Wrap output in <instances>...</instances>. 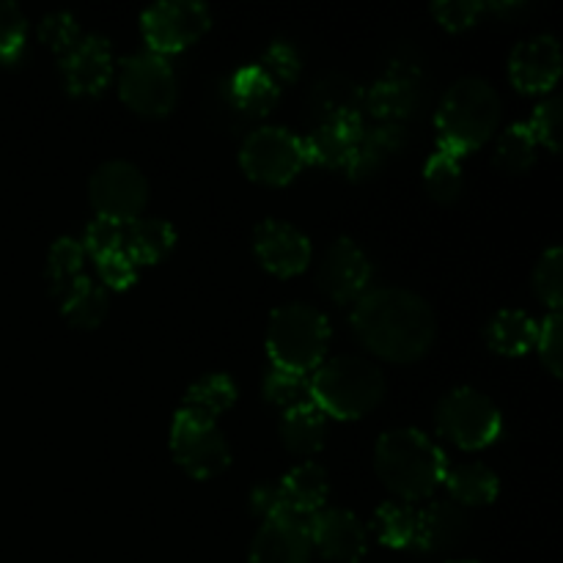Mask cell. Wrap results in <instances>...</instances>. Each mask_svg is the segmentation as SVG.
I'll return each mask as SVG.
<instances>
[{
  "label": "cell",
  "instance_id": "ba28073f",
  "mask_svg": "<svg viewBox=\"0 0 563 563\" xmlns=\"http://www.w3.org/2000/svg\"><path fill=\"white\" fill-rule=\"evenodd\" d=\"M240 165L258 185H289L306 168V148L289 126L267 124L253 130L240 146Z\"/></svg>",
  "mask_w": 563,
  "mask_h": 563
},
{
  "label": "cell",
  "instance_id": "7a4b0ae2",
  "mask_svg": "<svg viewBox=\"0 0 563 563\" xmlns=\"http://www.w3.org/2000/svg\"><path fill=\"white\" fill-rule=\"evenodd\" d=\"M374 471L396 500L412 506L432 498L434 489L443 484L449 460L421 429L401 427L379 434L374 445Z\"/></svg>",
  "mask_w": 563,
  "mask_h": 563
},
{
  "label": "cell",
  "instance_id": "7bdbcfd3",
  "mask_svg": "<svg viewBox=\"0 0 563 563\" xmlns=\"http://www.w3.org/2000/svg\"><path fill=\"white\" fill-rule=\"evenodd\" d=\"M80 245H82V253L91 258L104 256V253L121 251V247H124V225L113 223V220H104V218L91 220L86 229V234H82Z\"/></svg>",
  "mask_w": 563,
  "mask_h": 563
},
{
  "label": "cell",
  "instance_id": "d590c367",
  "mask_svg": "<svg viewBox=\"0 0 563 563\" xmlns=\"http://www.w3.org/2000/svg\"><path fill=\"white\" fill-rule=\"evenodd\" d=\"M533 295L550 308V311H561L563 306V251L561 245H550L548 251L539 256L537 267H533Z\"/></svg>",
  "mask_w": 563,
  "mask_h": 563
},
{
  "label": "cell",
  "instance_id": "2e32d148",
  "mask_svg": "<svg viewBox=\"0 0 563 563\" xmlns=\"http://www.w3.org/2000/svg\"><path fill=\"white\" fill-rule=\"evenodd\" d=\"M113 47L104 36L82 33L80 42L60 58L66 91L71 97H97L113 80Z\"/></svg>",
  "mask_w": 563,
  "mask_h": 563
},
{
  "label": "cell",
  "instance_id": "83f0119b",
  "mask_svg": "<svg viewBox=\"0 0 563 563\" xmlns=\"http://www.w3.org/2000/svg\"><path fill=\"white\" fill-rule=\"evenodd\" d=\"M236 401V383L223 372L203 374L198 377L190 388L185 390V399H181L179 410L192 412V416H201L214 421L218 416H223L231 405Z\"/></svg>",
  "mask_w": 563,
  "mask_h": 563
},
{
  "label": "cell",
  "instance_id": "7402d4cb",
  "mask_svg": "<svg viewBox=\"0 0 563 563\" xmlns=\"http://www.w3.org/2000/svg\"><path fill=\"white\" fill-rule=\"evenodd\" d=\"M405 143L407 135L401 124L363 126V135L357 141L355 154H352V163L346 165V174H350L352 181L372 179L405 148Z\"/></svg>",
  "mask_w": 563,
  "mask_h": 563
},
{
  "label": "cell",
  "instance_id": "bcb514c9",
  "mask_svg": "<svg viewBox=\"0 0 563 563\" xmlns=\"http://www.w3.org/2000/svg\"><path fill=\"white\" fill-rule=\"evenodd\" d=\"M449 563H478V561H467V559H462V561H449Z\"/></svg>",
  "mask_w": 563,
  "mask_h": 563
},
{
  "label": "cell",
  "instance_id": "9c48e42d",
  "mask_svg": "<svg viewBox=\"0 0 563 563\" xmlns=\"http://www.w3.org/2000/svg\"><path fill=\"white\" fill-rule=\"evenodd\" d=\"M170 454L174 462L192 478H214L229 471L231 449L218 421L176 410L170 421Z\"/></svg>",
  "mask_w": 563,
  "mask_h": 563
},
{
  "label": "cell",
  "instance_id": "ffe728a7",
  "mask_svg": "<svg viewBox=\"0 0 563 563\" xmlns=\"http://www.w3.org/2000/svg\"><path fill=\"white\" fill-rule=\"evenodd\" d=\"M278 493L280 504H284V515L308 522V517H313L317 511H322L328 506V471L322 465H317V462H300V465L291 467L280 478Z\"/></svg>",
  "mask_w": 563,
  "mask_h": 563
},
{
  "label": "cell",
  "instance_id": "e575fe53",
  "mask_svg": "<svg viewBox=\"0 0 563 563\" xmlns=\"http://www.w3.org/2000/svg\"><path fill=\"white\" fill-rule=\"evenodd\" d=\"M363 99H366V91L350 77L341 75L324 77L313 93V102L319 104L324 119H330V115H361Z\"/></svg>",
  "mask_w": 563,
  "mask_h": 563
},
{
  "label": "cell",
  "instance_id": "ee69618b",
  "mask_svg": "<svg viewBox=\"0 0 563 563\" xmlns=\"http://www.w3.org/2000/svg\"><path fill=\"white\" fill-rule=\"evenodd\" d=\"M93 262H97V273L99 278H102L104 289H113V291L130 289V286L137 280V267L130 262L124 247L113 253H104V256L93 258Z\"/></svg>",
  "mask_w": 563,
  "mask_h": 563
},
{
  "label": "cell",
  "instance_id": "4dcf8cb0",
  "mask_svg": "<svg viewBox=\"0 0 563 563\" xmlns=\"http://www.w3.org/2000/svg\"><path fill=\"white\" fill-rule=\"evenodd\" d=\"M108 302L110 295L102 284L86 278L77 289H71L64 300L58 302L60 313L69 324L80 330H93L104 322L108 317Z\"/></svg>",
  "mask_w": 563,
  "mask_h": 563
},
{
  "label": "cell",
  "instance_id": "6da1fadb",
  "mask_svg": "<svg viewBox=\"0 0 563 563\" xmlns=\"http://www.w3.org/2000/svg\"><path fill=\"white\" fill-rule=\"evenodd\" d=\"M357 341L390 363H416L432 350L438 319L421 295L399 286L368 289L352 308Z\"/></svg>",
  "mask_w": 563,
  "mask_h": 563
},
{
  "label": "cell",
  "instance_id": "f6af8a7d",
  "mask_svg": "<svg viewBox=\"0 0 563 563\" xmlns=\"http://www.w3.org/2000/svg\"><path fill=\"white\" fill-rule=\"evenodd\" d=\"M251 511L264 520H273V517L284 515V504H280L278 484L262 482L251 489Z\"/></svg>",
  "mask_w": 563,
  "mask_h": 563
},
{
  "label": "cell",
  "instance_id": "5b68a950",
  "mask_svg": "<svg viewBox=\"0 0 563 563\" xmlns=\"http://www.w3.org/2000/svg\"><path fill=\"white\" fill-rule=\"evenodd\" d=\"M330 346V319L311 302H286L269 313L267 352L273 366L308 374L324 361Z\"/></svg>",
  "mask_w": 563,
  "mask_h": 563
},
{
  "label": "cell",
  "instance_id": "d6986e66",
  "mask_svg": "<svg viewBox=\"0 0 563 563\" xmlns=\"http://www.w3.org/2000/svg\"><path fill=\"white\" fill-rule=\"evenodd\" d=\"M363 135L361 115H330L322 119L308 137H302L306 163L322 168H346Z\"/></svg>",
  "mask_w": 563,
  "mask_h": 563
},
{
  "label": "cell",
  "instance_id": "4316f807",
  "mask_svg": "<svg viewBox=\"0 0 563 563\" xmlns=\"http://www.w3.org/2000/svg\"><path fill=\"white\" fill-rule=\"evenodd\" d=\"M86 253L75 236H58L47 253V284L55 300H64L71 289L86 280Z\"/></svg>",
  "mask_w": 563,
  "mask_h": 563
},
{
  "label": "cell",
  "instance_id": "74e56055",
  "mask_svg": "<svg viewBox=\"0 0 563 563\" xmlns=\"http://www.w3.org/2000/svg\"><path fill=\"white\" fill-rule=\"evenodd\" d=\"M27 20L22 9L11 0H0V60L14 64L25 49Z\"/></svg>",
  "mask_w": 563,
  "mask_h": 563
},
{
  "label": "cell",
  "instance_id": "ac0fdd59",
  "mask_svg": "<svg viewBox=\"0 0 563 563\" xmlns=\"http://www.w3.org/2000/svg\"><path fill=\"white\" fill-rule=\"evenodd\" d=\"M313 548L308 528L295 517H273L264 520L256 537L251 539L247 563H311Z\"/></svg>",
  "mask_w": 563,
  "mask_h": 563
},
{
  "label": "cell",
  "instance_id": "8fae6325",
  "mask_svg": "<svg viewBox=\"0 0 563 563\" xmlns=\"http://www.w3.org/2000/svg\"><path fill=\"white\" fill-rule=\"evenodd\" d=\"M212 25V14L198 0H159L141 14L148 49L163 58L196 44Z\"/></svg>",
  "mask_w": 563,
  "mask_h": 563
},
{
  "label": "cell",
  "instance_id": "5bb4252c",
  "mask_svg": "<svg viewBox=\"0 0 563 563\" xmlns=\"http://www.w3.org/2000/svg\"><path fill=\"white\" fill-rule=\"evenodd\" d=\"M253 253L267 273L278 275V278H291L311 264L313 247L306 231L286 220L267 218L253 231Z\"/></svg>",
  "mask_w": 563,
  "mask_h": 563
},
{
  "label": "cell",
  "instance_id": "f1b7e54d",
  "mask_svg": "<svg viewBox=\"0 0 563 563\" xmlns=\"http://www.w3.org/2000/svg\"><path fill=\"white\" fill-rule=\"evenodd\" d=\"M280 97V86L258 64H247L231 77V99L247 113H267Z\"/></svg>",
  "mask_w": 563,
  "mask_h": 563
},
{
  "label": "cell",
  "instance_id": "4fadbf2b",
  "mask_svg": "<svg viewBox=\"0 0 563 563\" xmlns=\"http://www.w3.org/2000/svg\"><path fill=\"white\" fill-rule=\"evenodd\" d=\"M311 548L333 563H357L368 553L366 526L341 506H324L306 522Z\"/></svg>",
  "mask_w": 563,
  "mask_h": 563
},
{
  "label": "cell",
  "instance_id": "e0dca14e",
  "mask_svg": "<svg viewBox=\"0 0 563 563\" xmlns=\"http://www.w3.org/2000/svg\"><path fill=\"white\" fill-rule=\"evenodd\" d=\"M418 102H421V69L412 64H390L363 99L377 124H399L410 119Z\"/></svg>",
  "mask_w": 563,
  "mask_h": 563
},
{
  "label": "cell",
  "instance_id": "cb8c5ba5",
  "mask_svg": "<svg viewBox=\"0 0 563 563\" xmlns=\"http://www.w3.org/2000/svg\"><path fill=\"white\" fill-rule=\"evenodd\" d=\"M539 322L517 308H504L484 328V341L504 357H522L537 346Z\"/></svg>",
  "mask_w": 563,
  "mask_h": 563
},
{
  "label": "cell",
  "instance_id": "7c38bea8",
  "mask_svg": "<svg viewBox=\"0 0 563 563\" xmlns=\"http://www.w3.org/2000/svg\"><path fill=\"white\" fill-rule=\"evenodd\" d=\"M372 262L352 236L330 242L317 269L319 289L339 306H355L372 286Z\"/></svg>",
  "mask_w": 563,
  "mask_h": 563
},
{
  "label": "cell",
  "instance_id": "ab89813d",
  "mask_svg": "<svg viewBox=\"0 0 563 563\" xmlns=\"http://www.w3.org/2000/svg\"><path fill=\"white\" fill-rule=\"evenodd\" d=\"M533 350L542 357V366L553 374L555 379L563 372V317L561 311H550L539 324L537 346Z\"/></svg>",
  "mask_w": 563,
  "mask_h": 563
},
{
  "label": "cell",
  "instance_id": "d4e9b609",
  "mask_svg": "<svg viewBox=\"0 0 563 563\" xmlns=\"http://www.w3.org/2000/svg\"><path fill=\"white\" fill-rule=\"evenodd\" d=\"M443 487L456 506H489L498 498L500 478L484 462H460L445 471Z\"/></svg>",
  "mask_w": 563,
  "mask_h": 563
},
{
  "label": "cell",
  "instance_id": "8d00e7d4",
  "mask_svg": "<svg viewBox=\"0 0 563 563\" xmlns=\"http://www.w3.org/2000/svg\"><path fill=\"white\" fill-rule=\"evenodd\" d=\"M80 22H77L75 14H69V11H49V14L42 16V22H38V38H42V44H47L58 58H64V55L80 42Z\"/></svg>",
  "mask_w": 563,
  "mask_h": 563
},
{
  "label": "cell",
  "instance_id": "484cf974",
  "mask_svg": "<svg viewBox=\"0 0 563 563\" xmlns=\"http://www.w3.org/2000/svg\"><path fill=\"white\" fill-rule=\"evenodd\" d=\"M328 438V416L313 401L297 405L280 418V440L295 456H313Z\"/></svg>",
  "mask_w": 563,
  "mask_h": 563
},
{
  "label": "cell",
  "instance_id": "b9f144b4",
  "mask_svg": "<svg viewBox=\"0 0 563 563\" xmlns=\"http://www.w3.org/2000/svg\"><path fill=\"white\" fill-rule=\"evenodd\" d=\"M528 126H531L533 137H537V143H542V146H548L550 152H559L561 148V97L559 93H548V97L542 99V102L533 108V115L531 121H528Z\"/></svg>",
  "mask_w": 563,
  "mask_h": 563
},
{
  "label": "cell",
  "instance_id": "1f68e13d",
  "mask_svg": "<svg viewBox=\"0 0 563 563\" xmlns=\"http://www.w3.org/2000/svg\"><path fill=\"white\" fill-rule=\"evenodd\" d=\"M416 517L418 511L405 500L379 504L372 520L379 544L390 550H412V544H416Z\"/></svg>",
  "mask_w": 563,
  "mask_h": 563
},
{
  "label": "cell",
  "instance_id": "836d02e7",
  "mask_svg": "<svg viewBox=\"0 0 563 563\" xmlns=\"http://www.w3.org/2000/svg\"><path fill=\"white\" fill-rule=\"evenodd\" d=\"M262 394L269 405L280 407V410L286 412L291 410V407L311 401V379H308V374H297L280 366H269L267 374H264Z\"/></svg>",
  "mask_w": 563,
  "mask_h": 563
},
{
  "label": "cell",
  "instance_id": "52a82bcc",
  "mask_svg": "<svg viewBox=\"0 0 563 563\" xmlns=\"http://www.w3.org/2000/svg\"><path fill=\"white\" fill-rule=\"evenodd\" d=\"M119 97L137 115L148 119L168 115L179 97L174 66L152 49L126 55L119 64Z\"/></svg>",
  "mask_w": 563,
  "mask_h": 563
},
{
  "label": "cell",
  "instance_id": "277c9868",
  "mask_svg": "<svg viewBox=\"0 0 563 563\" xmlns=\"http://www.w3.org/2000/svg\"><path fill=\"white\" fill-rule=\"evenodd\" d=\"M385 396V374L361 355H339L313 368L311 401L330 418L357 421Z\"/></svg>",
  "mask_w": 563,
  "mask_h": 563
},
{
  "label": "cell",
  "instance_id": "9a60e30c",
  "mask_svg": "<svg viewBox=\"0 0 563 563\" xmlns=\"http://www.w3.org/2000/svg\"><path fill=\"white\" fill-rule=\"evenodd\" d=\"M561 44L553 33H537L515 44L509 80L522 93H550L561 77Z\"/></svg>",
  "mask_w": 563,
  "mask_h": 563
},
{
  "label": "cell",
  "instance_id": "f546056e",
  "mask_svg": "<svg viewBox=\"0 0 563 563\" xmlns=\"http://www.w3.org/2000/svg\"><path fill=\"white\" fill-rule=\"evenodd\" d=\"M423 185L438 203H454L465 185V168H462L460 154L443 146L434 148L423 165Z\"/></svg>",
  "mask_w": 563,
  "mask_h": 563
},
{
  "label": "cell",
  "instance_id": "d6a6232c",
  "mask_svg": "<svg viewBox=\"0 0 563 563\" xmlns=\"http://www.w3.org/2000/svg\"><path fill=\"white\" fill-rule=\"evenodd\" d=\"M537 137H533L528 124H511L500 132L498 143H495V168L506 170V174H522L537 163Z\"/></svg>",
  "mask_w": 563,
  "mask_h": 563
},
{
  "label": "cell",
  "instance_id": "603a6c76",
  "mask_svg": "<svg viewBox=\"0 0 563 563\" xmlns=\"http://www.w3.org/2000/svg\"><path fill=\"white\" fill-rule=\"evenodd\" d=\"M176 245V229L163 218H137L124 225V253L135 267L163 262Z\"/></svg>",
  "mask_w": 563,
  "mask_h": 563
},
{
  "label": "cell",
  "instance_id": "f35d334b",
  "mask_svg": "<svg viewBox=\"0 0 563 563\" xmlns=\"http://www.w3.org/2000/svg\"><path fill=\"white\" fill-rule=\"evenodd\" d=\"M258 66H262V69L267 71L278 86L280 82H295L302 69L300 49H297L291 42H286V38H275V42L264 49Z\"/></svg>",
  "mask_w": 563,
  "mask_h": 563
},
{
  "label": "cell",
  "instance_id": "8992f818",
  "mask_svg": "<svg viewBox=\"0 0 563 563\" xmlns=\"http://www.w3.org/2000/svg\"><path fill=\"white\" fill-rule=\"evenodd\" d=\"M434 427L462 451H482L504 432V412L476 388H451L434 407Z\"/></svg>",
  "mask_w": 563,
  "mask_h": 563
},
{
  "label": "cell",
  "instance_id": "44dd1931",
  "mask_svg": "<svg viewBox=\"0 0 563 563\" xmlns=\"http://www.w3.org/2000/svg\"><path fill=\"white\" fill-rule=\"evenodd\" d=\"M467 515L454 500H432L416 517V544L421 553H445L467 537Z\"/></svg>",
  "mask_w": 563,
  "mask_h": 563
},
{
  "label": "cell",
  "instance_id": "60d3db41",
  "mask_svg": "<svg viewBox=\"0 0 563 563\" xmlns=\"http://www.w3.org/2000/svg\"><path fill=\"white\" fill-rule=\"evenodd\" d=\"M432 14L445 31H467L487 14V0H438L432 3Z\"/></svg>",
  "mask_w": 563,
  "mask_h": 563
},
{
  "label": "cell",
  "instance_id": "3957f363",
  "mask_svg": "<svg viewBox=\"0 0 563 563\" xmlns=\"http://www.w3.org/2000/svg\"><path fill=\"white\" fill-rule=\"evenodd\" d=\"M500 121L498 88L484 77L465 75L445 88L438 104V146L451 148L465 157L473 148H482L495 135Z\"/></svg>",
  "mask_w": 563,
  "mask_h": 563
},
{
  "label": "cell",
  "instance_id": "30bf717a",
  "mask_svg": "<svg viewBox=\"0 0 563 563\" xmlns=\"http://www.w3.org/2000/svg\"><path fill=\"white\" fill-rule=\"evenodd\" d=\"M88 198L97 218L126 225L143 218L148 203V181L130 159H108L88 179Z\"/></svg>",
  "mask_w": 563,
  "mask_h": 563
}]
</instances>
